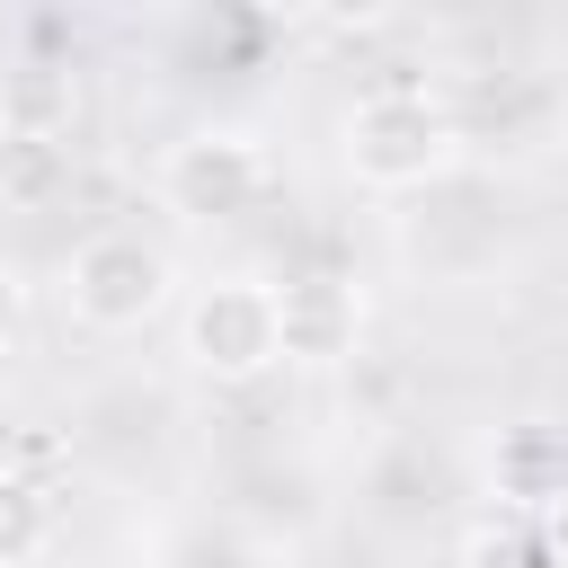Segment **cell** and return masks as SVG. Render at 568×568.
Listing matches in <instances>:
<instances>
[{
    "label": "cell",
    "mask_w": 568,
    "mask_h": 568,
    "mask_svg": "<svg viewBox=\"0 0 568 568\" xmlns=\"http://www.w3.org/2000/svg\"><path fill=\"white\" fill-rule=\"evenodd\" d=\"M337 151H346V178L373 186V195H417L435 186L453 160H462V115L417 89V80H390V89H364L337 124Z\"/></svg>",
    "instance_id": "6da1fadb"
},
{
    "label": "cell",
    "mask_w": 568,
    "mask_h": 568,
    "mask_svg": "<svg viewBox=\"0 0 568 568\" xmlns=\"http://www.w3.org/2000/svg\"><path fill=\"white\" fill-rule=\"evenodd\" d=\"M169 248L160 240H142V231H89L71 257H62V302H71V320L80 328H98V337H133V328H151L160 311H169Z\"/></svg>",
    "instance_id": "7a4b0ae2"
},
{
    "label": "cell",
    "mask_w": 568,
    "mask_h": 568,
    "mask_svg": "<svg viewBox=\"0 0 568 568\" xmlns=\"http://www.w3.org/2000/svg\"><path fill=\"white\" fill-rule=\"evenodd\" d=\"M275 195V160L248 124H195L160 151V204L186 222H248Z\"/></svg>",
    "instance_id": "3957f363"
},
{
    "label": "cell",
    "mask_w": 568,
    "mask_h": 568,
    "mask_svg": "<svg viewBox=\"0 0 568 568\" xmlns=\"http://www.w3.org/2000/svg\"><path fill=\"white\" fill-rule=\"evenodd\" d=\"M178 346H186V364H195L204 382H257V373H275V364H284L275 284H257V275L204 284V293L186 302V320H178Z\"/></svg>",
    "instance_id": "277c9868"
},
{
    "label": "cell",
    "mask_w": 568,
    "mask_h": 568,
    "mask_svg": "<svg viewBox=\"0 0 568 568\" xmlns=\"http://www.w3.org/2000/svg\"><path fill=\"white\" fill-rule=\"evenodd\" d=\"M275 337L284 364H346L364 346V284L337 266H302L275 284Z\"/></svg>",
    "instance_id": "5b68a950"
},
{
    "label": "cell",
    "mask_w": 568,
    "mask_h": 568,
    "mask_svg": "<svg viewBox=\"0 0 568 568\" xmlns=\"http://www.w3.org/2000/svg\"><path fill=\"white\" fill-rule=\"evenodd\" d=\"M488 497L497 515H559L568 506V426L550 417H524V426H497L488 444Z\"/></svg>",
    "instance_id": "8992f818"
},
{
    "label": "cell",
    "mask_w": 568,
    "mask_h": 568,
    "mask_svg": "<svg viewBox=\"0 0 568 568\" xmlns=\"http://www.w3.org/2000/svg\"><path fill=\"white\" fill-rule=\"evenodd\" d=\"M80 124V80L71 71H9V89H0V133L9 142H27V151H53L62 133Z\"/></svg>",
    "instance_id": "52a82bcc"
},
{
    "label": "cell",
    "mask_w": 568,
    "mask_h": 568,
    "mask_svg": "<svg viewBox=\"0 0 568 568\" xmlns=\"http://www.w3.org/2000/svg\"><path fill=\"white\" fill-rule=\"evenodd\" d=\"M62 532V497L36 479V470H0V568H36Z\"/></svg>",
    "instance_id": "ba28073f"
},
{
    "label": "cell",
    "mask_w": 568,
    "mask_h": 568,
    "mask_svg": "<svg viewBox=\"0 0 568 568\" xmlns=\"http://www.w3.org/2000/svg\"><path fill=\"white\" fill-rule=\"evenodd\" d=\"M453 568H568L559 532L541 515H479L453 550Z\"/></svg>",
    "instance_id": "9c48e42d"
},
{
    "label": "cell",
    "mask_w": 568,
    "mask_h": 568,
    "mask_svg": "<svg viewBox=\"0 0 568 568\" xmlns=\"http://www.w3.org/2000/svg\"><path fill=\"white\" fill-rule=\"evenodd\" d=\"M18 337H27V284L18 266H0V355H18Z\"/></svg>",
    "instance_id": "30bf717a"
},
{
    "label": "cell",
    "mask_w": 568,
    "mask_h": 568,
    "mask_svg": "<svg viewBox=\"0 0 568 568\" xmlns=\"http://www.w3.org/2000/svg\"><path fill=\"white\" fill-rule=\"evenodd\" d=\"M18 462V417H9V399H0V470Z\"/></svg>",
    "instance_id": "8fae6325"
}]
</instances>
